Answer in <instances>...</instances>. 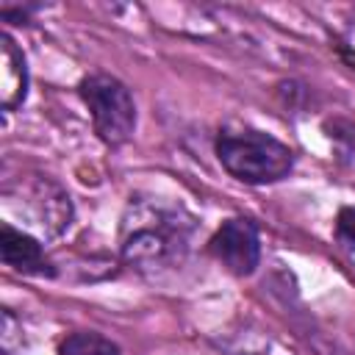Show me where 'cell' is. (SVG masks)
<instances>
[{"mask_svg": "<svg viewBox=\"0 0 355 355\" xmlns=\"http://www.w3.org/2000/svg\"><path fill=\"white\" fill-rule=\"evenodd\" d=\"M200 219L175 197L130 194L119 216V258L141 275H164L186 263Z\"/></svg>", "mask_w": 355, "mask_h": 355, "instance_id": "cell-1", "label": "cell"}, {"mask_svg": "<svg viewBox=\"0 0 355 355\" xmlns=\"http://www.w3.org/2000/svg\"><path fill=\"white\" fill-rule=\"evenodd\" d=\"M214 155L222 169L244 186L280 183L297 164V153L286 141L244 122H225L216 130Z\"/></svg>", "mask_w": 355, "mask_h": 355, "instance_id": "cell-2", "label": "cell"}, {"mask_svg": "<svg viewBox=\"0 0 355 355\" xmlns=\"http://www.w3.org/2000/svg\"><path fill=\"white\" fill-rule=\"evenodd\" d=\"M78 97L83 100L92 116V128L105 147L116 150L133 139L139 111L125 80L111 72H89L78 83Z\"/></svg>", "mask_w": 355, "mask_h": 355, "instance_id": "cell-3", "label": "cell"}, {"mask_svg": "<svg viewBox=\"0 0 355 355\" xmlns=\"http://www.w3.org/2000/svg\"><path fill=\"white\" fill-rule=\"evenodd\" d=\"M22 194V211L28 214L31 225L44 236H61L75 216L72 200L61 183H55L47 175L25 178L19 186Z\"/></svg>", "mask_w": 355, "mask_h": 355, "instance_id": "cell-4", "label": "cell"}, {"mask_svg": "<svg viewBox=\"0 0 355 355\" xmlns=\"http://www.w3.org/2000/svg\"><path fill=\"white\" fill-rule=\"evenodd\" d=\"M208 252L230 275L250 277L261 263V230L250 216H230L208 239Z\"/></svg>", "mask_w": 355, "mask_h": 355, "instance_id": "cell-5", "label": "cell"}, {"mask_svg": "<svg viewBox=\"0 0 355 355\" xmlns=\"http://www.w3.org/2000/svg\"><path fill=\"white\" fill-rule=\"evenodd\" d=\"M0 258L14 272L36 275V277H55V263L44 252L42 239L28 233L25 227H14L11 222L0 225Z\"/></svg>", "mask_w": 355, "mask_h": 355, "instance_id": "cell-6", "label": "cell"}, {"mask_svg": "<svg viewBox=\"0 0 355 355\" xmlns=\"http://www.w3.org/2000/svg\"><path fill=\"white\" fill-rule=\"evenodd\" d=\"M31 75L25 53L17 47L14 36L8 31L0 33V105L6 114L17 111L28 100Z\"/></svg>", "mask_w": 355, "mask_h": 355, "instance_id": "cell-7", "label": "cell"}, {"mask_svg": "<svg viewBox=\"0 0 355 355\" xmlns=\"http://www.w3.org/2000/svg\"><path fill=\"white\" fill-rule=\"evenodd\" d=\"M55 355H122V349L97 330H72L58 341Z\"/></svg>", "mask_w": 355, "mask_h": 355, "instance_id": "cell-8", "label": "cell"}, {"mask_svg": "<svg viewBox=\"0 0 355 355\" xmlns=\"http://www.w3.org/2000/svg\"><path fill=\"white\" fill-rule=\"evenodd\" d=\"M336 239L344 247L355 250V205L338 208V214H336Z\"/></svg>", "mask_w": 355, "mask_h": 355, "instance_id": "cell-9", "label": "cell"}, {"mask_svg": "<svg viewBox=\"0 0 355 355\" xmlns=\"http://www.w3.org/2000/svg\"><path fill=\"white\" fill-rule=\"evenodd\" d=\"M22 330V322L11 313V311H3V324H0V347H3V355H14V333Z\"/></svg>", "mask_w": 355, "mask_h": 355, "instance_id": "cell-10", "label": "cell"}, {"mask_svg": "<svg viewBox=\"0 0 355 355\" xmlns=\"http://www.w3.org/2000/svg\"><path fill=\"white\" fill-rule=\"evenodd\" d=\"M36 8L39 6H3L0 8V17H3V22H11V25H28L31 22V14Z\"/></svg>", "mask_w": 355, "mask_h": 355, "instance_id": "cell-11", "label": "cell"}]
</instances>
